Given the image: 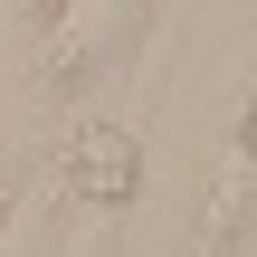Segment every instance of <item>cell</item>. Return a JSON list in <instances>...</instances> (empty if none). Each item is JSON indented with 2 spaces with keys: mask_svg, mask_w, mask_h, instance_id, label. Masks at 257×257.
I'll list each match as a JSON object with an SVG mask.
<instances>
[{
  "mask_svg": "<svg viewBox=\"0 0 257 257\" xmlns=\"http://www.w3.org/2000/svg\"><path fill=\"white\" fill-rule=\"evenodd\" d=\"M19 10H29V19H38V10H48V0H19Z\"/></svg>",
  "mask_w": 257,
  "mask_h": 257,
  "instance_id": "4",
  "label": "cell"
},
{
  "mask_svg": "<svg viewBox=\"0 0 257 257\" xmlns=\"http://www.w3.org/2000/svg\"><path fill=\"white\" fill-rule=\"evenodd\" d=\"M143 19H153V0H48L38 10V76L48 86L95 76L105 57H124V38Z\"/></svg>",
  "mask_w": 257,
  "mask_h": 257,
  "instance_id": "1",
  "label": "cell"
},
{
  "mask_svg": "<svg viewBox=\"0 0 257 257\" xmlns=\"http://www.w3.org/2000/svg\"><path fill=\"white\" fill-rule=\"evenodd\" d=\"M248 162H257V114H248Z\"/></svg>",
  "mask_w": 257,
  "mask_h": 257,
  "instance_id": "3",
  "label": "cell"
},
{
  "mask_svg": "<svg viewBox=\"0 0 257 257\" xmlns=\"http://www.w3.org/2000/svg\"><path fill=\"white\" fill-rule=\"evenodd\" d=\"M134 172H143V162H134V143H124L114 124H95V134L67 153V181H76V200H95V210H114V200L134 191Z\"/></svg>",
  "mask_w": 257,
  "mask_h": 257,
  "instance_id": "2",
  "label": "cell"
}]
</instances>
